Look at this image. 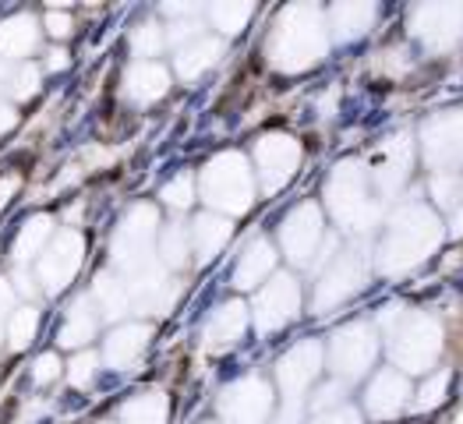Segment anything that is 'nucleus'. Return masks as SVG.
<instances>
[{
	"instance_id": "nucleus-28",
	"label": "nucleus",
	"mask_w": 463,
	"mask_h": 424,
	"mask_svg": "<svg viewBox=\"0 0 463 424\" xmlns=\"http://www.w3.org/2000/svg\"><path fill=\"white\" fill-rule=\"evenodd\" d=\"M64 379V361H61V353L57 350H43L33 357V364H29V382L36 389H50L57 386Z\"/></svg>"
},
{
	"instance_id": "nucleus-40",
	"label": "nucleus",
	"mask_w": 463,
	"mask_h": 424,
	"mask_svg": "<svg viewBox=\"0 0 463 424\" xmlns=\"http://www.w3.org/2000/svg\"><path fill=\"white\" fill-rule=\"evenodd\" d=\"M103 424H110V421H103Z\"/></svg>"
},
{
	"instance_id": "nucleus-21",
	"label": "nucleus",
	"mask_w": 463,
	"mask_h": 424,
	"mask_svg": "<svg viewBox=\"0 0 463 424\" xmlns=\"http://www.w3.org/2000/svg\"><path fill=\"white\" fill-rule=\"evenodd\" d=\"M85 294H89L92 308L99 311V318H120V315H128V308H131L128 283H124L114 269L96 272V279H92V287H89Z\"/></svg>"
},
{
	"instance_id": "nucleus-20",
	"label": "nucleus",
	"mask_w": 463,
	"mask_h": 424,
	"mask_svg": "<svg viewBox=\"0 0 463 424\" xmlns=\"http://www.w3.org/2000/svg\"><path fill=\"white\" fill-rule=\"evenodd\" d=\"M43 96V71L39 64L25 61V64H0V99L11 107L33 103Z\"/></svg>"
},
{
	"instance_id": "nucleus-34",
	"label": "nucleus",
	"mask_w": 463,
	"mask_h": 424,
	"mask_svg": "<svg viewBox=\"0 0 463 424\" xmlns=\"http://www.w3.org/2000/svg\"><path fill=\"white\" fill-rule=\"evenodd\" d=\"M68 68H71V50H68V46H50V50L43 53V64H39L43 75H61V71H68Z\"/></svg>"
},
{
	"instance_id": "nucleus-26",
	"label": "nucleus",
	"mask_w": 463,
	"mask_h": 424,
	"mask_svg": "<svg viewBox=\"0 0 463 424\" xmlns=\"http://www.w3.org/2000/svg\"><path fill=\"white\" fill-rule=\"evenodd\" d=\"M159 259L166 269H184L188 266V255H192V244H188V227L181 223H170L159 231Z\"/></svg>"
},
{
	"instance_id": "nucleus-37",
	"label": "nucleus",
	"mask_w": 463,
	"mask_h": 424,
	"mask_svg": "<svg viewBox=\"0 0 463 424\" xmlns=\"http://www.w3.org/2000/svg\"><path fill=\"white\" fill-rule=\"evenodd\" d=\"M311 424H361V414L347 407V403H340V407H329V410H318L315 414V421Z\"/></svg>"
},
{
	"instance_id": "nucleus-6",
	"label": "nucleus",
	"mask_w": 463,
	"mask_h": 424,
	"mask_svg": "<svg viewBox=\"0 0 463 424\" xmlns=\"http://www.w3.org/2000/svg\"><path fill=\"white\" fill-rule=\"evenodd\" d=\"M216 410L223 424H266L272 414V386L255 375L237 379L220 392Z\"/></svg>"
},
{
	"instance_id": "nucleus-18",
	"label": "nucleus",
	"mask_w": 463,
	"mask_h": 424,
	"mask_svg": "<svg viewBox=\"0 0 463 424\" xmlns=\"http://www.w3.org/2000/svg\"><path fill=\"white\" fill-rule=\"evenodd\" d=\"M50 240H53V216H50V212H33V216L18 227L14 240H11V262L33 269Z\"/></svg>"
},
{
	"instance_id": "nucleus-31",
	"label": "nucleus",
	"mask_w": 463,
	"mask_h": 424,
	"mask_svg": "<svg viewBox=\"0 0 463 424\" xmlns=\"http://www.w3.org/2000/svg\"><path fill=\"white\" fill-rule=\"evenodd\" d=\"M163 46H166V36H163V29H159L156 22H142V25L131 33V53H135L138 61H153Z\"/></svg>"
},
{
	"instance_id": "nucleus-12",
	"label": "nucleus",
	"mask_w": 463,
	"mask_h": 424,
	"mask_svg": "<svg viewBox=\"0 0 463 424\" xmlns=\"http://www.w3.org/2000/svg\"><path fill=\"white\" fill-rule=\"evenodd\" d=\"M170 92V71L159 61H135L120 78V96L131 107H153Z\"/></svg>"
},
{
	"instance_id": "nucleus-30",
	"label": "nucleus",
	"mask_w": 463,
	"mask_h": 424,
	"mask_svg": "<svg viewBox=\"0 0 463 424\" xmlns=\"http://www.w3.org/2000/svg\"><path fill=\"white\" fill-rule=\"evenodd\" d=\"M39 29L43 36H50L57 46H64L68 39L75 36V14L68 7H50L43 18H39Z\"/></svg>"
},
{
	"instance_id": "nucleus-33",
	"label": "nucleus",
	"mask_w": 463,
	"mask_h": 424,
	"mask_svg": "<svg viewBox=\"0 0 463 424\" xmlns=\"http://www.w3.org/2000/svg\"><path fill=\"white\" fill-rule=\"evenodd\" d=\"M7 279H11V287H14V294H18V301H25V305L33 301V305H36V301H39V294H43V290H39L36 272L29 269V266H14V272H11Z\"/></svg>"
},
{
	"instance_id": "nucleus-35",
	"label": "nucleus",
	"mask_w": 463,
	"mask_h": 424,
	"mask_svg": "<svg viewBox=\"0 0 463 424\" xmlns=\"http://www.w3.org/2000/svg\"><path fill=\"white\" fill-rule=\"evenodd\" d=\"M446 382H449V375H446V372H442V375H435V379H431V386L421 389V400H414V410H431V407H439V403L446 400V396H442V392H446Z\"/></svg>"
},
{
	"instance_id": "nucleus-23",
	"label": "nucleus",
	"mask_w": 463,
	"mask_h": 424,
	"mask_svg": "<svg viewBox=\"0 0 463 424\" xmlns=\"http://www.w3.org/2000/svg\"><path fill=\"white\" fill-rule=\"evenodd\" d=\"M407 382H403V375L400 372H383L372 389H368V410H372V418H379V421H386V418H396L403 407H407Z\"/></svg>"
},
{
	"instance_id": "nucleus-15",
	"label": "nucleus",
	"mask_w": 463,
	"mask_h": 424,
	"mask_svg": "<svg viewBox=\"0 0 463 424\" xmlns=\"http://www.w3.org/2000/svg\"><path fill=\"white\" fill-rule=\"evenodd\" d=\"M248 333V308L241 301H223L220 308H213V315L202 325V340L209 350H231L233 344H241V336Z\"/></svg>"
},
{
	"instance_id": "nucleus-36",
	"label": "nucleus",
	"mask_w": 463,
	"mask_h": 424,
	"mask_svg": "<svg viewBox=\"0 0 463 424\" xmlns=\"http://www.w3.org/2000/svg\"><path fill=\"white\" fill-rule=\"evenodd\" d=\"M22 188H25V177L18 170H4L0 174V209H7L22 194Z\"/></svg>"
},
{
	"instance_id": "nucleus-13",
	"label": "nucleus",
	"mask_w": 463,
	"mask_h": 424,
	"mask_svg": "<svg viewBox=\"0 0 463 424\" xmlns=\"http://www.w3.org/2000/svg\"><path fill=\"white\" fill-rule=\"evenodd\" d=\"M149 336H153V329L142 325V322H124V325H117L114 333L107 336V344H103V361H107V368H110V372H131V368L146 357Z\"/></svg>"
},
{
	"instance_id": "nucleus-24",
	"label": "nucleus",
	"mask_w": 463,
	"mask_h": 424,
	"mask_svg": "<svg viewBox=\"0 0 463 424\" xmlns=\"http://www.w3.org/2000/svg\"><path fill=\"white\" fill-rule=\"evenodd\" d=\"M166 418H170V400H166V392H159V389H142V392H135V396L124 400L120 410H117V421L120 424H166Z\"/></svg>"
},
{
	"instance_id": "nucleus-39",
	"label": "nucleus",
	"mask_w": 463,
	"mask_h": 424,
	"mask_svg": "<svg viewBox=\"0 0 463 424\" xmlns=\"http://www.w3.org/2000/svg\"><path fill=\"white\" fill-rule=\"evenodd\" d=\"M205 424H220V421H205Z\"/></svg>"
},
{
	"instance_id": "nucleus-32",
	"label": "nucleus",
	"mask_w": 463,
	"mask_h": 424,
	"mask_svg": "<svg viewBox=\"0 0 463 424\" xmlns=\"http://www.w3.org/2000/svg\"><path fill=\"white\" fill-rule=\"evenodd\" d=\"M159 198L170 205V209H188L194 202V177H188V174H181V177H174V181H166L163 184V192H159Z\"/></svg>"
},
{
	"instance_id": "nucleus-14",
	"label": "nucleus",
	"mask_w": 463,
	"mask_h": 424,
	"mask_svg": "<svg viewBox=\"0 0 463 424\" xmlns=\"http://www.w3.org/2000/svg\"><path fill=\"white\" fill-rule=\"evenodd\" d=\"M99 333V311L92 308L89 294L71 297V305L64 308L61 322H57V347L64 350H89V344Z\"/></svg>"
},
{
	"instance_id": "nucleus-9",
	"label": "nucleus",
	"mask_w": 463,
	"mask_h": 424,
	"mask_svg": "<svg viewBox=\"0 0 463 424\" xmlns=\"http://www.w3.org/2000/svg\"><path fill=\"white\" fill-rule=\"evenodd\" d=\"M279 244H283V251H287V259L294 266H308L315 259V248L322 244V216H318V209L308 205V202L298 205L279 227Z\"/></svg>"
},
{
	"instance_id": "nucleus-17",
	"label": "nucleus",
	"mask_w": 463,
	"mask_h": 424,
	"mask_svg": "<svg viewBox=\"0 0 463 424\" xmlns=\"http://www.w3.org/2000/svg\"><path fill=\"white\" fill-rule=\"evenodd\" d=\"M272 269H276V248H272V240L255 237L244 248V255L237 259V266H233V287L237 290H259L272 276Z\"/></svg>"
},
{
	"instance_id": "nucleus-22",
	"label": "nucleus",
	"mask_w": 463,
	"mask_h": 424,
	"mask_svg": "<svg viewBox=\"0 0 463 424\" xmlns=\"http://www.w3.org/2000/svg\"><path fill=\"white\" fill-rule=\"evenodd\" d=\"M220 53H223V42H220V39L198 36V39H192V42H184V46H177L174 71L184 78V81H194V78L205 75L209 68H216Z\"/></svg>"
},
{
	"instance_id": "nucleus-10",
	"label": "nucleus",
	"mask_w": 463,
	"mask_h": 424,
	"mask_svg": "<svg viewBox=\"0 0 463 424\" xmlns=\"http://www.w3.org/2000/svg\"><path fill=\"white\" fill-rule=\"evenodd\" d=\"M372 357H375V340H372L368 325H350V329L333 336L329 364H333V372L340 379H361L368 372Z\"/></svg>"
},
{
	"instance_id": "nucleus-29",
	"label": "nucleus",
	"mask_w": 463,
	"mask_h": 424,
	"mask_svg": "<svg viewBox=\"0 0 463 424\" xmlns=\"http://www.w3.org/2000/svg\"><path fill=\"white\" fill-rule=\"evenodd\" d=\"M251 4H213L209 7V22L223 33V36H237L244 29V22L251 18Z\"/></svg>"
},
{
	"instance_id": "nucleus-5",
	"label": "nucleus",
	"mask_w": 463,
	"mask_h": 424,
	"mask_svg": "<svg viewBox=\"0 0 463 424\" xmlns=\"http://www.w3.org/2000/svg\"><path fill=\"white\" fill-rule=\"evenodd\" d=\"M298 311H301V287H298L294 276L276 272L259 287V294H255V325H259V333H266V336L279 333L283 325H290L298 318Z\"/></svg>"
},
{
	"instance_id": "nucleus-2",
	"label": "nucleus",
	"mask_w": 463,
	"mask_h": 424,
	"mask_svg": "<svg viewBox=\"0 0 463 424\" xmlns=\"http://www.w3.org/2000/svg\"><path fill=\"white\" fill-rule=\"evenodd\" d=\"M198 194L205 198V205L220 216H241L251 209L255 202V174L248 166V159L241 153H220L216 159L205 163L202 177H198Z\"/></svg>"
},
{
	"instance_id": "nucleus-16",
	"label": "nucleus",
	"mask_w": 463,
	"mask_h": 424,
	"mask_svg": "<svg viewBox=\"0 0 463 424\" xmlns=\"http://www.w3.org/2000/svg\"><path fill=\"white\" fill-rule=\"evenodd\" d=\"M361 279H364V272H361L357 259H354L350 251L347 255H340V259H333L329 269H326V276H322V283H318V297H315L318 311L347 301L354 290H361Z\"/></svg>"
},
{
	"instance_id": "nucleus-27",
	"label": "nucleus",
	"mask_w": 463,
	"mask_h": 424,
	"mask_svg": "<svg viewBox=\"0 0 463 424\" xmlns=\"http://www.w3.org/2000/svg\"><path fill=\"white\" fill-rule=\"evenodd\" d=\"M99 375V353L96 350H75V357L64 364V379L71 389H89Z\"/></svg>"
},
{
	"instance_id": "nucleus-38",
	"label": "nucleus",
	"mask_w": 463,
	"mask_h": 424,
	"mask_svg": "<svg viewBox=\"0 0 463 424\" xmlns=\"http://www.w3.org/2000/svg\"><path fill=\"white\" fill-rule=\"evenodd\" d=\"M22 301H18V294H14V287H11V279L0 272V322L11 315V311L18 308Z\"/></svg>"
},
{
	"instance_id": "nucleus-11",
	"label": "nucleus",
	"mask_w": 463,
	"mask_h": 424,
	"mask_svg": "<svg viewBox=\"0 0 463 424\" xmlns=\"http://www.w3.org/2000/svg\"><path fill=\"white\" fill-rule=\"evenodd\" d=\"M39 18L29 11H14L0 22V64H25L39 50Z\"/></svg>"
},
{
	"instance_id": "nucleus-19",
	"label": "nucleus",
	"mask_w": 463,
	"mask_h": 424,
	"mask_svg": "<svg viewBox=\"0 0 463 424\" xmlns=\"http://www.w3.org/2000/svg\"><path fill=\"white\" fill-rule=\"evenodd\" d=\"M231 233H233V227H231V220H227V216L202 212L192 227H188V244H192V255L198 259V266L213 262V259L227 248Z\"/></svg>"
},
{
	"instance_id": "nucleus-4",
	"label": "nucleus",
	"mask_w": 463,
	"mask_h": 424,
	"mask_svg": "<svg viewBox=\"0 0 463 424\" xmlns=\"http://www.w3.org/2000/svg\"><path fill=\"white\" fill-rule=\"evenodd\" d=\"M81 266H85V237H81V231H61L53 233L46 251L36 259L33 272L39 279V290L57 297L75 283Z\"/></svg>"
},
{
	"instance_id": "nucleus-8",
	"label": "nucleus",
	"mask_w": 463,
	"mask_h": 424,
	"mask_svg": "<svg viewBox=\"0 0 463 424\" xmlns=\"http://www.w3.org/2000/svg\"><path fill=\"white\" fill-rule=\"evenodd\" d=\"M318 368H322V350H318V344H301V347L287 350V353L279 357V364H276V382L283 389V400H287V410H290V414H298V407H301L308 386L315 382Z\"/></svg>"
},
{
	"instance_id": "nucleus-25",
	"label": "nucleus",
	"mask_w": 463,
	"mask_h": 424,
	"mask_svg": "<svg viewBox=\"0 0 463 424\" xmlns=\"http://www.w3.org/2000/svg\"><path fill=\"white\" fill-rule=\"evenodd\" d=\"M39 322H43V311L36 305H18L4 322H0V340L11 353H22V350L33 347V340L39 336Z\"/></svg>"
},
{
	"instance_id": "nucleus-3",
	"label": "nucleus",
	"mask_w": 463,
	"mask_h": 424,
	"mask_svg": "<svg viewBox=\"0 0 463 424\" xmlns=\"http://www.w3.org/2000/svg\"><path fill=\"white\" fill-rule=\"evenodd\" d=\"M159 237V220H156L153 205H135L128 209V216L120 220L110 240V259L124 276L153 266V244Z\"/></svg>"
},
{
	"instance_id": "nucleus-1",
	"label": "nucleus",
	"mask_w": 463,
	"mask_h": 424,
	"mask_svg": "<svg viewBox=\"0 0 463 424\" xmlns=\"http://www.w3.org/2000/svg\"><path fill=\"white\" fill-rule=\"evenodd\" d=\"M269 61L279 71H305L311 68L322 50H326V33L318 22L315 7H287L269 33Z\"/></svg>"
},
{
	"instance_id": "nucleus-7",
	"label": "nucleus",
	"mask_w": 463,
	"mask_h": 424,
	"mask_svg": "<svg viewBox=\"0 0 463 424\" xmlns=\"http://www.w3.org/2000/svg\"><path fill=\"white\" fill-rule=\"evenodd\" d=\"M298 163H301V146L290 135L272 131L266 138H259V146H255V174H259V184L266 192H279L298 174Z\"/></svg>"
}]
</instances>
